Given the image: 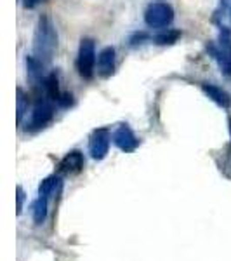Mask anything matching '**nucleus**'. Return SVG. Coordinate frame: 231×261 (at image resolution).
Wrapping results in <instances>:
<instances>
[{"label":"nucleus","mask_w":231,"mask_h":261,"mask_svg":"<svg viewBox=\"0 0 231 261\" xmlns=\"http://www.w3.org/2000/svg\"><path fill=\"white\" fill-rule=\"evenodd\" d=\"M57 49V33L49 16H40L39 23L33 35V56L42 63H49L52 60Z\"/></svg>","instance_id":"1"},{"label":"nucleus","mask_w":231,"mask_h":261,"mask_svg":"<svg viewBox=\"0 0 231 261\" xmlns=\"http://www.w3.org/2000/svg\"><path fill=\"white\" fill-rule=\"evenodd\" d=\"M207 49L211 50L214 60L219 63L222 73L231 77V32H229V28L222 27L217 42L216 44H209Z\"/></svg>","instance_id":"2"},{"label":"nucleus","mask_w":231,"mask_h":261,"mask_svg":"<svg viewBox=\"0 0 231 261\" xmlns=\"http://www.w3.org/2000/svg\"><path fill=\"white\" fill-rule=\"evenodd\" d=\"M174 21V9L167 2H151L145 11V23L150 28H167Z\"/></svg>","instance_id":"3"},{"label":"nucleus","mask_w":231,"mask_h":261,"mask_svg":"<svg viewBox=\"0 0 231 261\" xmlns=\"http://www.w3.org/2000/svg\"><path fill=\"white\" fill-rule=\"evenodd\" d=\"M77 70L82 79L91 81L96 71V45L92 39H82L77 56Z\"/></svg>","instance_id":"4"},{"label":"nucleus","mask_w":231,"mask_h":261,"mask_svg":"<svg viewBox=\"0 0 231 261\" xmlns=\"http://www.w3.org/2000/svg\"><path fill=\"white\" fill-rule=\"evenodd\" d=\"M110 130L108 129H98L92 133L91 140H89V153L94 161H103L108 155L110 150Z\"/></svg>","instance_id":"5"},{"label":"nucleus","mask_w":231,"mask_h":261,"mask_svg":"<svg viewBox=\"0 0 231 261\" xmlns=\"http://www.w3.org/2000/svg\"><path fill=\"white\" fill-rule=\"evenodd\" d=\"M54 119V108L49 101H37V105L33 107L32 119H30V129L37 130L42 129Z\"/></svg>","instance_id":"6"},{"label":"nucleus","mask_w":231,"mask_h":261,"mask_svg":"<svg viewBox=\"0 0 231 261\" xmlns=\"http://www.w3.org/2000/svg\"><path fill=\"white\" fill-rule=\"evenodd\" d=\"M113 143H115L122 151H125V153H131V151H134L139 146V140H137L134 130L129 127L127 124H122L120 127L113 133Z\"/></svg>","instance_id":"7"},{"label":"nucleus","mask_w":231,"mask_h":261,"mask_svg":"<svg viewBox=\"0 0 231 261\" xmlns=\"http://www.w3.org/2000/svg\"><path fill=\"white\" fill-rule=\"evenodd\" d=\"M115 47H104L98 54V73L108 79L115 71Z\"/></svg>","instance_id":"8"},{"label":"nucleus","mask_w":231,"mask_h":261,"mask_svg":"<svg viewBox=\"0 0 231 261\" xmlns=\"http://www.w3.org/2000/svg\"><path fill=\"white\" fill-rule=\"evenodd\" d=\"M201 91L205 92L207 98H211L214 103L219 105L221 108L228 110L231 107V96L222 89V87H217V86H214V84H201Z\"/></svg>","instance_id":"9"},{"label":"nucleus","mask_w":231,"mask_h":261,"mask_svg":"<svg viewBox=\"0 0 231 261\" xmlns=\"http://www.w3.org/2000/svg\"><path fill=\"white\" fill-rule=\"evenodd\" d=\"M83 164H85L83 155L78 150H73L61 161L60 169H61V172H70V174L71 172H80L83 169Z\"/></svg>","instance_id":"10"},{"label":"nucleus","mask_w":231,"mask_h":261,"mask_svg":"<svg viewBox=\"0 0 231 261\" xmlns=\"http://www.w3.org/2000/svg\"><path fill=\"white\" fill-rule=\"evenodd\" d=\"M26 73H28V79H30L33 84L44 82V63L40 60H37L33 54L26 58Z\"/></svg>","instance_id":"11"},{"label":"nucleus","mask_w":231,"mask_h":261,"mask_svg":"<svg viewBox=\"0 0 231 261\" xmlns=\"http://www.w3.org/2000/svg\"><path fill=\"white\" fill-rule=\"evenodd\" d=\"M44 91L49 99L60 103V99L63 98V92L60 91V81H57L56 73H50L44 79Z\"/></svg>","instance_id":"12"},{"label":"nucleus","mask_w":231,"mask_h":261,"mask_svg":"<svg viewBox=\"0 0 231 261\" xmlns=\"http://www.w3.org/2000/svg\"><path fill=\"white\" fill-rule=\"evenodd\" d=\"M45 218H47V197L40 195L33 204V220H35L37 225H40V223H44Z\"/></svg>","instance_id":"13"},{"label":"nucleus","mask_w":231,"mask_h":261,"mask_svg":"<svg viewBox=\"0 0 231 261\" xmlns=\"http://www.w3.org/2000/svg\"><path fill=\"white\" fill-rule=\"evenodd\" d=\"M179 37H181V32L179 30H167V32H162V33H158V35H155L151 40L158 45H172L179 40Z\"/></svg>","instance_id":"14"},{"label":"nucleus","mask_w":231,"mask_h":261,"mask_svg":"<svg viewBox=\"0 0 231 261\" xmlns=\"http://www.w3.org/2000/svg\"><path fill=\"white\" fill-rule=\"evenodd\" d=\"M60 185H61V178H60V176H49V178H45L40 183L39 193H40V195H44V197H49L50 193L56 192V188L60 187Z\"/></svg>","instance_id":"15"},{"label":"nucleus","mask_w":231,"mask_h":261,"mask_svg":"<svg viewBox=\"0 0 231 261\" xmlns=\"http://www.w3.org/2000/svg\"><path fill=\"white\" fill-rule=\"evenodd\" d=\"M28 108V103H26V96H24L23 89H18V124L23 119L24 112H26Z\"/></svg>","instance_id":"16"},{"label":"nucleus","mask_w":231,"mask_h":261,"mask_svg":"<svg viewBox=\"0 0 231 261\" xmlns=\"http://www.w3.org/2000/svg\"><path fill=\"white\" fill-rule=\"evenodd\" d=\"M16 199H18V214H21V211H23V202H24V192L21 187L16 188Z\"/></svg>","instance_id":"17"},{"label":"nucleus","mask_w":231,"mask_h":261,"mask_svg":"<svg viewBox=\"0 0 231 261\" xmlns=\"http://www.w3.org/2000/svg\"><path fill=\"white\" fill-rule=\"evenodd\" d=\"M42 2H45V0H23V4H24L26 9H33V7H37Z\"/></svg>","instance_id":"18"},{"label":"nucleus","mask_w":231,"mask_h":261,"mask_svg":"<svg viewBox=\"0 0 231 261\" xmlns=\"http://www.w3.org/2000/svg\"><path fill=\"white\" fill-rule=\"evenodd\" d=\"M228 122H229V136H231V119H228Z\"/></svg>","instance_id":"19"},{"label":"nucleus","mask_w":231,"mask_h":261,"mask_svg":"<svg viewBox=\"0 0 231 261\" xmlns=\"http://www.w3.org/2000/svg\"><path fill=\"white\" fill-rule=\"evenodd\" d=\"M229 14H231V11H229Z\"/></svg>","instance_id":"20"}]
</instances>
